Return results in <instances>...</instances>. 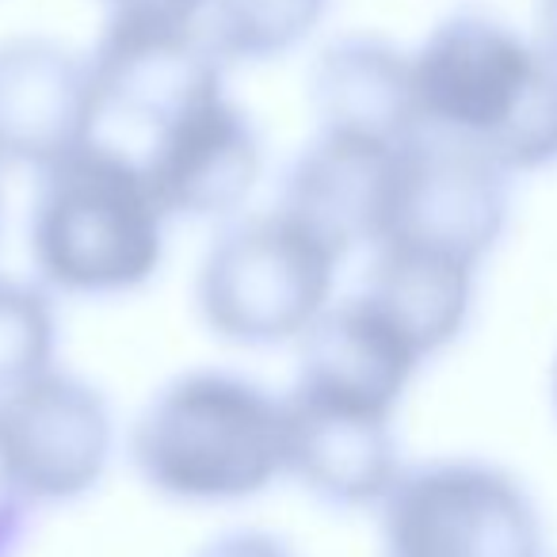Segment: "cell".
Listing matches in <instances>:
<instances>
[{"label":"cell","instance_id":"obj_1","mask_svg":"<svg viewBox=\"0 0 557 557\" xmlns=\"http://www.w3.org/2000/svg\"><path fill=\"white\" fill-rule=\"evenodd\" d=\"M420 134L485 157L508 176L557 164V58L481 12H458L412 54Z\"/></svg>","mask_w":557,"mask_h":557},{"label":"cell","instance_id":"obj_2","mask_svg":"<svg viewBox=\"0 0 557 557\" xmlns=\"http://www.w3.org/2000/svg\"><path fill=\"white\" fill-rule=\"evenodd\" d=\"M131 462L149 493L230 508L290 478L287 397L225 367L169 379L134 417Z\"/></svg>","mask_w":557,"mask_h":557},{"label":"cell","instance_id":"obj_3","mask_svg":"<svg viewBox=\"0 0 557 557\" xmlns=\"http://www.w3.org/2000/svg\"><path fill=\"white\" fill-rule=\"evenodd\" d=\"M39 176L27 256L42 287L100 302L138 295L161 275L169 214L131 153L92 138Z\"/></svg>","mask_w":557,"mask_h":557},{"label":"cell","instance_id":"obj_4","mask_svg":"<svg viewBox=\"0 0 557 557\" xmlns=\"http://www.w3.org/2000/svg\"><path fill=\"white\" fill-rule=\"evenodd\" d=\"M344 256L287 210L225 225L199 260L195 310L233 348L298 344L336 302Z\"/></svg>","mask_w":557,"mask_h":557},{"label":"cell","instance_id":"obj_5","mask_svg":"<svg viewBox=\"0 0 557 557\" xmlns=\"http://www.w3.org/2000/svg\"><path fill=\"white\" fill-rule=\"evenodd\" d=\"M382 557H542L531 488L488 458L405 466L379 504Z\"/></svg>","mask_w":557,"mask_h":557},{"label":"cell","instance_id":"obj_6","mask_svg":"<svg viewBox=\"0 0 557 557\" xmlns=\"http://www.w3.org/2000/svg\"><path fill=\"white\" fill-rule=\"evenodd\" d=\"M123 153L146 172L169 222L237 214L263 176L260 131L225 81L157 119Z\"/></svg>","mask_w":557,"mask_h":557},{"label":"cell","instance_id":"obj_7","mask_svg":"<svg viewBox=\"0 0 557 557\" xmlns=\"http://www.w3.org/2000/svg\"><path fill=\"white\" fill-rule=\"evenodd\" d=\"M0 440L20 493L35 508L77 504L108 478L115 417L103 389L54 367L0 397Z\"/></svg>","mask_w":557,"mask_h":557},{"label":"cell","instance_id":"obj_8","mask_svg":"<svg viewBox=\"0 0 557 557\" xmlns=\"http://www.w3.org/2000/svg\"><path fill=\"white\" fill-rule=\"evenodd\" d=\"M511 222V176L450 141L417 134L386 240L435 248L481 268Z\"/></svg>","mask_w":557,"mask_h":557},{"label":"cell","instance_id":"obj_9","mask_svg":"<svg viewBox=\"0 0 557 557\" xmlns=\"http://www.w3.org/2000/svg\"><path fill=\"white\" fill-rule=\"evenodd\" d=\"M96 131L92 58L50 35L0 42V164L47 172Z\"/></svg>","mask_w":557,"mask_h":557},{"label":"cell","instance_id":"obj_10","mask_svg":"<svg viewBox=\"0 0 557 557\" xmlns=\"http://www.w3.org/2000/svg\"><path fill=\"white\" fill-rule=\"evenodd\" d=\"M405 149L409 141L318 131L283 176L278 210L310 225L344 260L359 248L374 252L394 222Z\"/></svg>","mask_w":557,"mask_h":557},{"label":"cell","instance_id":"obj_11","mask_svg":"<svg viewBox=\"0 0 557 557\" xmlns=\"http://www.w3.org/2000/svg\"><path fill=\"white\" fill-rule=\"evenodd\" d=\"M424 363L417 344L359 290L329 306L298 341L290 397L394 420Z\"/></svg>","mask_w":557,"mask_h":557},{"label":"cell","instance_id":"obj_12","mask_svg":"<svg viewBox=\"0 0 557 557\" xmlns=\"http://www.w3.org/2000/svg\"><path fill=\"white\" fill-rule=\"evenodd\" d=\"M287 424L290 478L329 508H379L405 470L394 420L386 417L298 401L287 394Z\"/></svg>","mask_w":557,"mask_h":557},{"label":"cell","instance_id":"obj_13","mask_svg":"<svg viewBox=\"0 0 557 557\" xmlns=\"http://www.w3.org/2000/svg\"><path fill=\"white\" fill-rule=\"evenodd\" d=\"M318 131L412 141L420 134L412 54L382 35H344L329 42L306 81Z\"/></svg>","mask_w":557,"mask_h":557},{"label":"cell","instance_id":"obj_14","mask_svg":"<svg viewBox=\"0 0 557 557\" xmlns=\"http://www.w3.org/2000/svg\"><path fill=\"white\" fill-rule=\"evenodd\" d=\"M478 271L435 248L386 240L371 252L363 295L417 344L424 359L447 351L466 333L478 302Z\"/></svg>","mask_w":557,"mask_h":557},{"label":"cell","instance_id":"obj_15","mask_svg":"<svg viewBox=\"0 0 557 557\" xmlns=\"http://www.w3.org/2000/svg\"><path fill=\"white\" fill-rule=\"evenodd\" d=\"M336 0H214L202 35L225 65H268L318 35Z\"/></svg>","mask_w":557,"mask_h":557},{"label":"cell","instance_id":"obj_16","mask_svg":"<svg viewBox=\"0 0 557 557\" xmlns=\"http://www.w3.org/2000/svg\"><path fill=\"white\" fill-rule=\"evenodd\" d=\"M58 367V313L42 283L0 275V397Z\"/></svg>","mask_w":557,"mask_h":557},{"label":"cell","instance_id":"obj_17","mask_svg":"<svg viewBox=\"0 0 557 557\" xmlns=\"http://www.w3.org/2000/svg\"><path fill=\"white\" fill-rule=\"evenodd\" d=\"M108 16L123 20H157V24L202 27L214 0H100Z\"/></svg>","mask_w":557,"mask_h":557},{"label":"cell","instance_id":"obj_18","mask_svg":"<svg viewBox=\"0 0 557 557\" xmlns=\"http://www.w3.org/2000/svg\"><path fill=\"white\" fill-rule=\"evenodd\" d=\"M195 557H298L287 539H278L260 527H237L218 539H210Z\"/></svg>","mask_w":557,"mask_h":557},{"label":"cell","instance_id":"obj_19","mask_svg":"<svg viewBox=\"0 0 557 557\" xmlns=\"http://www.w3.org/2000/svg\"><path fill=\"white\" fill-rule=\"evenodd\" d=\"M35 504L20 488H0V557H20L35 523Z\"/></svg>","mask_w":557,"mask_h":557},{"label":"cell","instance_id":"obj_20","mask_svg":"<svg viewBox=\"0 0 557 557\" xmlns=\"http://www.w3.org/2000/svg\"><path fill=\"white\" fill-rule=\"evenodd\" d=\"M534 27H539L534 39L557 58V0H539L534 4Z\"/></svg>","mask_w":557,"mask_h":557},{"label":"cell","instance_id":"obj_21","mask_svg":"<svg viewBox=\"0 0 557 557\" xmlns=\"http://www.w3.org/2000/svg\"><path fill=\"white\" fill-rule=\"evenodd\" d=\"M549 394H554V409H557V363H554V382H549Z\"/></svg>","mask_w":557,"mask_h":557},{"label":"cell","instance_id":"obj_22","mask_svg":"<svg viewBox=\"0 0 557 557\" xmlns=\"http://www.w3.org/2000/svg\"><path fill=\"white\" fill-rule=\"evenodd\" d=\"M0 230H4V191H0Z\"/></svg>","mask_w":557,"mask_h":557}]
</instances>
